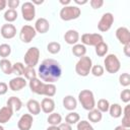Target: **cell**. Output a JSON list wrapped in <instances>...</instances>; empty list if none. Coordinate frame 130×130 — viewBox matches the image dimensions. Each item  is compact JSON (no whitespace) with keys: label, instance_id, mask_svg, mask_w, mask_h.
<instances>
[{"label":"cell","instance_id":"1","mask_svg":"<svg viewBox=\"0 0 130 130\" xmlns=\"http://www.w3.org/2000/svg\"><path fill=\"white\" fill-rule=\"evenodd\" d=\"M40 78L46 83H53L57 81L62 74V69L59 64L54 59H46L39 66L38 70Z\"/></svg>","mask_w":130,"mask_h":130},{"label":"cell","instance_id":"2","mask_svg":"<svg viewBox=\"0 0 130 130\" xmlns=\"http://www.w3.org/2000/svg\"><path fill=\"white\" fill-rule=\"evenodd\" d=\"M28 85H29L30 90L37 94L47 95L48 98H52L56 94L57 88H56L55 84H53V83H45L38 78H34V79L29 80Z\"/></svg>","mask_w":130,"mask_h":130},{"label":"cell","instance_id":"3","mask_svg":"<svg viewBox=\"0 0 130 130\" xmlns=\"http://www.w3.org/2000/svg\"><path fill=\"white\" fill-rule=\"evenodd\" d=\"M78 101L81 104L82 108L86 111H90L95 107L94 95L89 89H82L78 94Z\"/></svg>","mask_w":130,"mask_h":130},{"label":"cell","instance_id":"4","mask_svg":"<svg viewBox=\"0 0 130 130\" xmlns=\"http://www.w3.org/2000/svg\"><path fill=\"white\" fill-rule=\"evenodd\" d=\"M92 67V61L88 56L81 57L75 65V71L80 76H87Z\"/></svg>","mask_w":130,"mask_h":130},{"label":"cell","instance_id":"5","mask_svg":"<svg viewBox=\"0 0 130 130\" xmlns=\"http://www.w3.org/2000/svg\"><path fill=\"white\" fill-rule=\"evenodd\" d=\"M81 10L78 6H73V5H68L64 6L60 10V17L62 20L69 21L72 19H76L80 16Z\"/></svg>","mask_w":130,"mask_h":130},{"label":"cell","instance_id":"6","mask_svg":"<svg viewBox=\"0 0 130 130\" xmlns=\"http://www.w3.org/2000/svg\"><path fill=\"white\" fill-rule=\"evenodd\" d=\"M104 64H105L106 71H108L109 73H112V74L117 73L120 70V67H121L120 60L118 59V57L115 54H109L105 58Z\"/></svg>","mask_w":130,"mask_h":130},{"label":"cell","instance_id":"7","mask_svg":"<svg viewBox=\"0 0 130 130\" xmlns=\"http://www.w3.org/2000/svg\"><path fill=\"white\" fill-rule=\"evenodd\" d=\"M40 59V50L37 47L29 48L24 54V62L29 67H35L39 63Z\"/></svg>","mask_w":130,"mask_h":130},{"label":"cell","instance_id":"8","mask_svg":"<svg viewBox=\"0 0 130 130\" xmlns=\"http://www.w3.org/2000/svg\"><path fill=\"white\" fill-rule=\"evenodd\" d=\"M113 22H114V15L111 12L104 13L98 23V28H99V30H101L103 32L108 31L111 28Z\"/></svg>","mask_w":130,"mask_h":130},{"label":"cell","instance_id":"9","mask_svg":"<svg viewBox=\"0 0 130 130\" xmlns=\"http://www.w3.org/2000/svg\"><path fill=\"white\" fill-rule=\"evenodd\" d=\"M37 35V31L35 29V27H32L31 25H28V24H25L21 27L20 29V32H19V38L20 40L23 42V43H30L31 40L36 37Z\"/></svg>","mask_w":130,"mask_h":130},{"label":"cell","instance_id":"10","mask_svg":"<svg viewBox=\"0 0 130 130\" xmlns=\"http://www.w3.org/2000/svg\"><path fill=\"white\" fill-rule=\"evenodd\" d=\"M104 42L103 36L100 34H83L81 36V43L82 45L87 46H96L98 44Z\"/></svg>","mask_w":130,"mask_h":130},{"label":"cell","instance_id":"11","mask_svg":"<svg viewBox=\"0 0 130 130\" xmlns=\"http://www.w3.org/2000/svg\"><path fill=\"white\" fill-rule=\"evenodd\" d=\"M21 14L24 20L30 21L36 16V8L31 2H24L21 6Z\"/></svg>","mask_w":130,"mask_h":130},{"label":"cell","instance_id":"12","mask_svg":"<svg viewBox=\"0 0 130 130\" xmlns=\"http://www.w3.org/2000/svg\"><path fill=\"white\" fill-rule=\"evenodd\" d=\"M32 122L34 119L30 114H23L17 122V127L19 130H30Z\"/></svg>","mask_w":130,"mask_h":130},{"label":"cell","instance_id":"13","mask_svg":"<svg viewBox=\"0 0 130 130\" xmlns=\"http://www.w3.org/2000/svg\"><path fill=\"white\" fill-rule=\"evenodd\" d=\"M116 38L123 45L130 44V31H129V29L127 27H125V26H121V27L117 28Z\"/></svg>","mask_w":130,"mask_h":130},{"label":"cell","instance_id":"14","mask_svg":"<svg viewBox=\"0 0 130 130\" xmlns=\"http://www.w3.org/2000/svg\"><path fill=\"white\" fill-rule=\"evenodd\" d=\"M9 88L13 91H17V90H20L22 89L25 85H26V80L25 78L21 77V76H17V77H14L12 78L10 81H9Z\"/></svg>","mask_w":130,"mask_h":130},{"label":"cell","instance_id":"15","mask_svg":"<svg viewBox=\"0 0 130 130\" xmlns=\"http://www.w3.org/2000/svg\"><path fill=\"white\" fill-rule=\"evenodd\" d=\"M16 35V27L11 23H5L1 27V36L4 39H12Z\"/></svg>","mask_w":130,"mask_h":130},{"label":"cell","instance_id":"16","mask_svg":"<svg viewBox=\"0 0 130 130\" xmlns=\"http://www.w3.org/2000/svg\"><path fill=\"white\" fill-rule=\"evenodd\" d=\"M49 28H50V23L46 18L40 17L39 19H37V21L35 23L36 31H38L40 34H46L49 30Z\"/></svg>","mask_w":130,"mask_h":130},{"label":"cell","instance_id":"17","mask_svg":"<svg viewBox=\"0 0 130 130\" xmlns=\"http://www.w3.org/2000/svg\"><path fill=\"white\" fill-rule=\"evenodd\" d=\"M64 40L68 45H76L79 41V34L75 29H69L65 32Z\"/></svg>","mask_w":130,"mask_h":130},{"label":"cell","instance_id":"18","mask_svg":"<svg viewBox=\"0 0 130 130\" xmlns=\"http://www.w3.org/2000/svg\"><path fill=\"white\" fill-rule=\"evenodd\" d=\"M41 109L46 114H51L55 110V102L51 98H45L43 99L41 103Z\"/></svg>","mask_w":130,"mask_h":130},{"label":"cell","instance_id":"19","mask_svg":"<svg viewBox=\"0 0 130 130\" xmlns=\"http://www.w3.org/2000/svg\"><path fill=\"white\" fill-rule=\"evenodd\" d=\"M12 115H13V110L10 107L5 106L1 108L0 109V124L7 123L11 119Z\"/></svg>","mask_w":130,"mask_h":130},{"label":"cell","instance_id":"20","mask_svg":"<svg viewBox=\"0 0 130 130\" xmlns=\"http://www.w3.org/2000/svg\"><path fill=\"white\" fill-rule=\"evenodd\" d=\"M7 106L10 107L13 112H18L22 108V102L17 96H10L7 100Z\"/></svg>","mask_w":130,"mask_h":130},{"label":"cell","instance_id":"21","mask_svg":"<svg viewBox=\"0 0 130 130\" xmlns=\"http://www.w3.org/2000/svg\"><path fill=\"white\" fill-rule=\"evenodd\" d=\"M63 106L68 111H73L77 107V101L72 95H66L63 99Z\"/></svg>","mask_w":130,"mask_h":130},{"label":"cell","instance_id":"22","mask_svg":"<svg viewBox=\"0 0 130 130\" xmlns=\"http://www.w3.org/2000/svg\"><path fill=\"white\" fill-rule=\"evenodd\" d=\"M26 107H27L28 112L32 115H39L41 112V105L36 100H29L26 103Z\"/></svg>","mask_w":130,"mask_h":130},{"label":"cell","instance_id":"23","mask_svg":"<svg viewBox=\"0 0 130 130\" xmlns=\"http://www.w3.org/2000/svg\"><path fill=\"white\" fill-rule=\"evenodd\" d=\"M0 68L3 71V73L9 75L13 73V65L8 59H2L0 61Z\"/></svg>","mask_w":130,"mask_h":130},{"label":"cell","instance_id":"24","mask_svg":"<svg viewBox=\"0 0 130 130\" xmlns=\"http://www.w3.org/2000/svg\"><path fill=\"white\" fill-rule=\"evenodd\" d=\"M87 118L90 122L92 123H98L102 120L103 118V114L98 110V109H92L88 112V115H87Z\"/></svg>","mask_w":130,"mask_h":130},{"label":"cell","instance_id":"25","mask_svg":"<svg viewBox=\"0 0 130 130\" xmlns=\"http://www.w3.org/2000/svg\"><path fill=\"white\" fill-rule=\"evenodd\" d=\"M72 53H73L74 56L81 58V57L85 56L86 48H85V46L82 45V44H76V45H74L73 48H72Z\"/></svg>","mask_w":130,"mask_h":130},{"label":"cell","instance_id":"26","mask_svg":"<svg viewBox=\"0 0 130 130\" xmlns=\"http://www.w3.org/2000/svg\"><path fill=\"white\" fill-rule=\"evenodd\" d=\"M62 122V117L58 113H51L48 117V123L51 126H58Z\"/></svg>","mask_w":130,"mask_h":130},{"label":"cell","instance_id":"27","mask_svg":"<svg viewBox=\"0 0 130 130\" xmlns=\"http://www.w3.org/2000/svg\"><path fill=\"white\" fill-rule=\"evenodd\" d=\"M109 112H110L111 117H113V118H119L122 115V107L119 104L110 105Z\"/></svg>","mask_w":130,"mask_h":130},{"label":"cell","instance_id":"28","mask_svg":"<svg viewBox=\"0 0 130 130\" xmlns=\"http://www.w3.org/2000/svg\"><path fill=\"white\" fill-rule=\"evenodd\" d=\"M80 120V116L78 113H75V112H70L69 114H67V116L65 117V121L67 124L69 125H72V124H76L78 123Z\"/></svg>","mask_w":130,"mask_h":130},{"label":"cell","instance_id":"29","mask_svg":"<svg viewBox=\"0 0 130 130\" xmlns=\"http://www.w3.org/2000/svg\"><path fill=\"white\" fill-rule=\"evenodd\" d=\"M108 45L105 42H102L95 46V54L99 57H104L108 53Z\"/></svg>","mask_w":130,"mask_h":130},{"label":"cell","instance_id":"30","mask_svg":"<svg viewBox=\"0 0 130 130\" xmlns=\"http://www.w3.org/2000/svg\"><path fill=\"white\" fill-rule=\"evenodd\" d=\"M16 18H17V12H16L15 9H8V10L5 11V13H4V19L8 23L16 20Z\"/></svg>","mask_w":130,"mask_h":130},{"label":"cell","instance_id":"31","mask_svg":"<svg viewBox=\"0 0 130 130\" xmlns=\"http://www.w3.org/2000/svg\"><path fill=\"white\" fill-rule=\"evenodd\" d=\"M129 110H130V106L127 105L124 109V117L122 119V126L124 128H129L130 127V113H129Z\"/></svg>","mask_w":130,"mask_h":130},{"label":"cell","instance_id":"32","mask_svg":"<svg viewBox=\"0 0 130 130\" xmlns=\"http://www.w3.org/2000/svg\"><path fill=\"white\" fill-rule=\"evenodd\" d=\"M96 107H98V110H99L101 113H105V112H108V111H109L110 103H109V101L106 100V99H101V100H99Z\"/></svg>","mask_w":130,"mask_h":130},{"label":"cell","instance_id":"33","mask_svg":"<svg viewBox=\"0 0 130 130\" xmlns=\"http://www.w3.org/2000/svg\"><path fill=\"white\" fill-rule=\"evenodd\" d=\"M47 50L51 54H54V55L58 54L60 52V50H61V45L59 43H57V42H51V43L48 44Z\"/></svg>","mask_w":130,"mask_h":130},{"label":"cell","instance_id":"34","mask_svg":"<svg viewBox=\"0 0 130 130\" xmlns=\"http://www.w3.org/2000/svg\"><path fill=\"white\" fill-rule=\"evenodd\" d=\"M23 75L26 79L28 80H31L34 78H37V72L35 70L34 67H29V66H26L24 67V72H23Z\"/></svg>","mask_w":130,"mask_h":130},{"label":"cell","instance_id":"35","mask_svg":"<svg viewBox=\"0 0 130 130\" xmlns=\"http://www.w3.org/2000/svg\"><path fill=\"white\" fill-rule=\"evenodd\" d=\"M10 53H11V48L8 44L0 45V57H2L3 59H6V57H8Z\"/></svg>","mask_w":130,"mask_h":130},{"label":"cell","instance_id":"36","mask_svg":"<svg viewBox=\"0 0 130 130\" xmlns=\"http://www.w3.org/2000/svg\"><path fill=\"white\" fill-rule=\"evenodd\" d=\"M119 81H120V84L122 86L127 87L128 85H130V74L129 73H122L119 76Z\"/></svg>","mask_w":130,"mask_h":130},{"label":"cell","instance_id":"37","mask_svg":"<svg viewBox=\"0 0 130 130\" xmlns=\"http://www.w3.org/2000/svg\"><path fill=\"white\" fill-rule=\"evenodd\" d=\"M24 72V65L20 62H16L15 64H13V73H15L18 76L23 75Z\"/></svg>","mask_w":130,"mask_h":130},{"label":"cell","instance_id":"38","mask_svg":"<svg viewBox=\"0 0 130 130\" xmlns=\"http://www.w3.org/2000/svg\"><path fill=\"white\" fill-rule=\"evenodd\" d=\"M77 130H93V127L89 124V122L82 120L77 123Z\"/></svg>","mask_w":130,"mask_h":130},{"label":"cell","instance_id":"39","mask_svg":"<svg viewBox=\"0 0 130 130\" xmlns=\"http://www.w3.org/2000/svg\"><path fill=\"white\" fill-rule=\"evenodd\" d=\"M104 71H105V70H104V67L101 66V65H94V66H92L91 69H90V72L92 73V75L98 76V77L102 76V75L104 74Z\"/></svg>","mask_w":130,"mask_h":130},{"label":"cell","instance_id":"40","mask_svg":"<svg viewBox=\"0 0 130 130\" xmlns=\"http://www.w3.org/2000/svg\"><path fill=\"white\" fill-rule=\"evenodd\" d=\"M120 98H121L122 102H124V103H129V102H130V89L126 88V89L122 90V92L120 93Z\"/></svg>","mask_w":130,"mask_h":130},{"label":"cell","instance_id":"41","mask_svg":"<svg viewBox=\"0 0 130 130\" xmlns=\"http://www.w3.org/2000/svg\"><path fill=\"white\" fill-rule=\"evenodd\" d=\"M89 4L93 9H98V8H101L104 5V1L103 0H90Z\"/></svg>","mask_w":130,"mask_h":130},{"label":"cell","instance_id":"42","mask_svg":"<svg viewBox=\"0 0 130 130\" xmlns=\"http://www.w3.org/2000/svg\"><path fill=\"white\" fill-rule=\"evenodd\" d=\"M19 3H20L19 0H8V2H7V4H8V6H9L10 9L17 8L18 5H19Z\"/></svg>","mask_w":130,"mask_h":130},{"label":"cell","instance_id":"43","mask_svg":"<svg viewBox=\"0 0 130 130\" xmlns=\"http://www.w3.org/2000/svg\"><path fill=\"white\" fill-rule=\"evenodd\" d=\"M8 90V85L5 83V82H0V95H3L7 92Z\"/></svg>","mask_w":130,"mask_h":130},{"label":"cell","instance_id":"44","mask_svg":"<svg viewBox=\"0 0 130 130\" xmlns=\"http://www.w3.org/2000/svg\"><path fill=\"white\" fill-rule=\"evenodd\" d=\"M58 127H59V130H72L71 125H69L67 123H61Z\"/></svg>","mask_w":130,"mask_h":130},{"label":"cell","instance_id":"45","mask_svg":"<svg viewBox=\"0 0 130 130\" xmlns=\"http://www.w3.org/2000/svg\"><path fill=\"white\" fill-rule=\"evenodd\" d=\"M124 54L127 57H130V44L124 45Z\"/></svg>","mask_w":130,"mask_h":130},{"label":"cell","instance_id":"46","mask_svg":"<svg viewBox=\"0 0 130 130\" xmlns=\"http://www.w3.org/2000/svg\"><path fill=\"white\" fill-rule=\"evenodd\" d=\"M6 4H7V1L6 0H0V11L3 10L6 7Z\"/></svg>","mask_w":130,"mask_h":130},{"label":"cell","instance_id":"47","mask_svg":"<svg viewBox=\"0 0 130 130\" xmlns=\"http://www.w3.org/2000/svg\"><path fill=\"white\" fill-rule=\"evenodd\" d=\"M74 2L76 4H80V5H83V4H86L87 3V0H74Z\"/></svg>","mask_w":130,"mask_h":130},{"label":"cell","instance_id":"48","mask_svg":"<svg viewBox=\"0 0 130 130\" xmlns=\"http://www.w3.org/2000/svg\"><path fill=\"white\" fill-rule=\"evenodd\" d=\"M70 0H66V1H64V0H60V3L62 4V5H65V6H68V4H70Z\"/></svg>","mask_w":130,"mask_h":130},{"label":"cell","instance_id":"49","mask_svg":"<svg viewBox=\"0 0 130 130\" xmlns=\"http://www.w3.org/2000/svg\"><path fill=\"white\" fill-rule=\"evenodd\" d=\"M47 130H59V127L58 126H50L47 128Z\"/></svg>","mask_w":130,"mask_h":130},{"label":"cell","instance_id":"50","mask_svg":"<svg viewBox=\"0 0 130 130\" xmlns=\"http://www.w3.org/2000/svg\"><path fill=\"white\" fill-rule=\"evenodd\" d=\"M126 129H127V128H124L122 125H120V126H117L114 130H126Z\"/></svg>","mask_w":130,"mask_h":130},{"label":"cell","instance_id":"51","mask_svg":"<svg viewBox=\"0 0 130 130\" xmlns=\"http://www.w3.org/2000/svg\"><path fill=\"white\" fill-rule=\"evenodd\" d=\"M43 2H44L43 0H41V1H36V0H32V2H31V3H32L34 5H35V4H38V5H40V4H42Z\"/></svg>","mask_w":130,"mask_h":130},{"label":"cell","instance_id":"52","mask_svg":"<svg viewBox=\"0 0 130 130\" xmlns=\"http://www.w3.org/2000/svg\"><path fill=\"white\" fill-rule=\"evenodd\" d=\"M0 130H4V128H3V126H1V125H0Z\"/></svg>","mask_w":130,"mask_h":130},{"label":"cell","instance_id":"53","mask_svg":"<svg viewBox=\"0 0 130 130\" xmlns=\"http://www.w3.org/2000/svg\"><path fill=\"white\" fill-rule=\"evenodd\" d=\"M126 130H129V128H127V129H126Z\"/></svg>","mask_w":130,"mask_h":130}]
</instances>
